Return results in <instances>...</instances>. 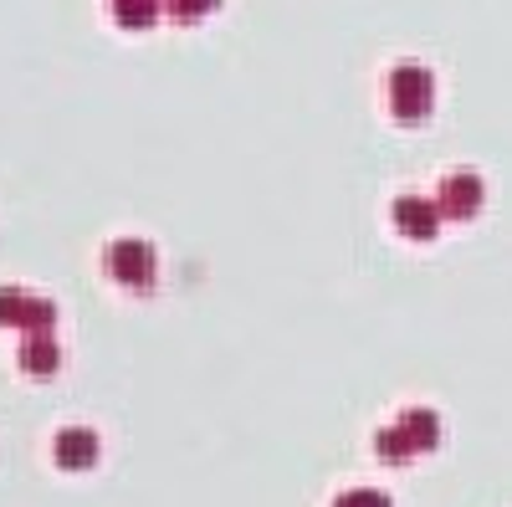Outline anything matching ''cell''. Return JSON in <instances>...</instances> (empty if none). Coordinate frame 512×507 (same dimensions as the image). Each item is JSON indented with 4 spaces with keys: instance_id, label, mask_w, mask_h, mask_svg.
I'll list each match as a JSON object with an SVG mask.
<instances>
[{
    "instance_id": "obj_1",
    "label": "cell",
    "mask_w": 512,
    "mask_h": 507,
    "mask_svg": "<svg viewBox=\"0 0 512 507\" xmlns=\"http://www.w3.org/2000/svg\"><path fill=\"white\" fill-rule=\"evenodd\" d=\"M384 93H390V113L400 123H425L436 113V72L420 62H400L384 82Z\"/></svg>"
},
{
    "instance_id": "obj_2",
    "label": "cell",
    "mask_w": 512,
    "mask_h": 507,
    "mask_svg": "<svg viewBox=\"0 0 512 507\" xmlns=\"http://www.w3.org/2000/svg\"><path fill=\"white\" fill-rule=\"evenodd\" d=\"M108 277L123 282V287H134V292H149L154 277H159V251L139 236H123L108 246Z\"/></svg>"
},
{
    "instance_id": "obj_3",
    "label": "cell",
    "mask_w": 512,
    "mask_h": 507,
    "mask_svg": "<svg viewBox=\"0 0 512 507\" xmlns=\"http://www.w3.org/2000/svg\"><path fill=\"white\" fill-rule=\"evenodd\" d=\"M441 226H446L441 200H425V195H400V200H395V231H400L405 241L425 246V241L441 236Z\"/></svg>"
},
{
    "instance_id": "obj_4",
    "label": "cell",
    "mask_w": 512,
    "mask_h": 507,
    "mask_svg": "<svg viewBox=\"0 0 512 507\" xmlns=\"http://www.w3.org/2000/svg\"><path fill=\"white\" fill-rule=\"evenodd\" d=\"M436 200H441V210H446V221H477L482 205H487V185H482V175H466V169H456V175L441 180Z\"/></svg>"
},
{
    "instance_id": "obj_5",
    "label": "cell",
    "mask_w": 512,
    "mask_h": 507,
    "mask_svg": "<svg viewBox=\"0 0 512 507\" xmlns=\"http://www.w3.org/2000/svg\"><path fill=\"white\" fill-rule=\"evenodd\" d=\"M0 323H16L26 333H52L57 323V308L52 303H41V298H26V292H0Z\"/></svg>"
},
{
    "instance_id": "obj_6",
    "label": "cell",
    "mask_w": 512,
    "mask_h": 507,
    "mask_svg": "<svg viewBox=\"0 0 512 507\" xmlns=\"http://www.w3.org/2000/svg\"><path fill=\"white\" fill-rule=\"evenodd\" d=\"M52 451H57V467H67V472H88V467H98V436H93L88 426H67V431H57Z\"/></svg>"
},
{
    "instance_id": "obj_7",
    "label": "cell",
    "mask_w": 512,
    "mask_h": 507,
    "mask_svg": "<svg viewBox=\"0 0 512 507\" xmlns=\"http://www.w3.org/2000/svg\"><path fill=\"white\" fill-rule=\"evenodd\" d=\"M395 426L405 431V441H410V451H436V441H441V415L431 410V405H415V410H405Z\"/></svg>"
},
{
    "instance_id": "obj_8",
    "label": "cell",
    "mask_w": 512,
    "mask_h": 507,
    "mask_svg": "<svg viewBox=\"0 0 512 507\" xmlns=\"http://www.w3.org/2000/svg\"><path fill=\"white\" fill-rule=\"evenodd\" d=\"M21 364H26V374H57L62 354H57V344H52V333H31L26 349H21Z\"/></svg>"
},
{
    "instance_id": "obj_9",
    "label": "cell",
    "mask_w": 512,
    "mask_h": 507,
    "mask_svg": "<svg viewBox=\"0 0 512 507\" xmlns=\"http://www.w3.org/2000/svg\"><path fill=\"white\" fill-rule=\"evenodd\" d=\"M159 11H164V0H113V16L128 31H149L159 21Z\"/></svg>"
},
{
    "instance_id": "obj_10",
    "label": "cell",
    "mask_w": 512,
    "mask_h": 507,
    "mask_svg": "<svg viewBox=\"0 0 512 507\" xmlns=\"http://www.w3.org/2000/svg\"><path fill=\"white\" fill-rule=\"evenodd\" d=\"M374 451L384 456V461H390V467H400V461H410L415 451H410V441H405V431L400 426H384L379 436H374Z\"/></svg>"
},
{
    "instance_id": "obj_11",
    "label": "cell",
    "mask_w": 512,
    "mask_h": 507,
    "mask_svg": "<svg viewBox=\"0 0 512 507\" xmlns=\"http://www.w3.org/2000/svg\"><path fill=\"white\" fill-rule=\"evenodd\" d=\"M164 11L175 16V21H205V16H216L221 11V0H164Z\"/></svg>"
},
{
    "instance_id": "obj_12",
    "label": "cell",
    "mask_w": 512,
    "mask_h": 507,
    "mask_svg": "<svg viewBox=\"0 0 512 507\" xmlns=\"http://www.w3.org/2000/svg\"><path fill=\"white\" fill-rule=\"evenodd\" d=\"M333 507H395L390 492H379V487H349V492H338Z\"/></svg>"
}]
</instances>
